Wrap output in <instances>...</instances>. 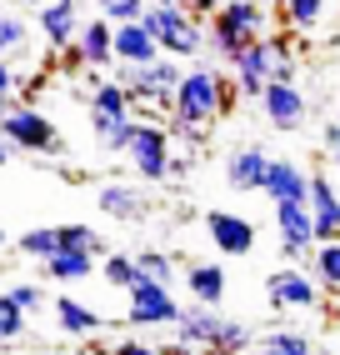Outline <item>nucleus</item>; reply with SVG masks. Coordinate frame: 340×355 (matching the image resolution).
Returning <instances> with one entry per match:
<instances>
[{
  "label": "nucleus",
  "mask_w": 340,
  "mask_h": 355,
  "mask_svg": "<svg viewBox=\"0 0 340 355\" xmlns=\"http://www.w3.org/2000/svg\"><path fill=\"white\" fill-rule=\"evenodd\" d=\"M190 171V155H170V175H185Z\"/></svg>",
  "instance_id": "obj_47"
},
{
  "label": "nucleus",
  "mask_w": 340,
  "mask_h": 355,
  "mask_svg": "<svg viewBox=\"0 0 340 355\" xmlns=\"http://www.w3.org/2000/svg\"><path fill=\"white\" fill-rule=\"evenodd\" d=\"M180 76H185V70L176 65V55H160V60H151V65H126V90H130L135 105H160V110H170V96H176Z\"/></svg>",
  "instance_id": "obj_7"
},
{
  "label": "nucleus",
  "mask_w": 340,
  "mask_h": 355,
  "mask_svg": "<svg viewBox=\"0 0 340 355\" xmlns=\"http://www.w3.org/2000/svg\"><path fill=\"white\" fill-rule=\"evenodd\" d=\"M45 85H51V76H31L26 85H20V105H35L45 96Z\"/></svg>",
  "instance_id": "obj_41"
},
{
  "label": "nucleus",
  "mask_w": 340,
  "mask_h": 355,
  "mask_svg": "<svg viewBox=\"0 0 340 355\" xmlns=\"http://www.w3.org/2000/svg\"><path fill=\"white\" fill-rule=\"evenodd\" d=\"M145 26H151V35L160 40V51L165 55H176V60H190V55H201L205 51V20L190 10V6H145Z\"/></svg>",
  "instance_id": "obj_2"
},
{
  "label": "nucleus",
  "mask_w": 340,
  "mask_h": 355,
  "mask_svg": "<svg viewBox=\"0 0 340 355\" xmlns=\"http://www.w3.org/2000/svg\"><path fill=\"white\" fill-rule=\"evenodd\" d=\"M76 40H80V51H85V65H110L115 60V20H105V15L85 20Z\"/></svg>",
  "instance_id": "obj_23"
},
{
  "label": "nucleus",
  "mask_w": 340,
  "mask_h": 355,
  "mask_svg": "<svg viewBox=\"0 0 340 355\" xmlns=\"http://www.w3.org/2000/svg\"><path fill=\"white\" fill-rule=\"evenodd\" d=\"M265 300H271V311L280 315H296V311H321L325 300V286L315 280L310 266H285L265 280Z\"/></svg>",
  "instance_id": "obj_6"
},
{
  "label": "nucleus",
  "mask_w": 340,
  "mask_h": 355,
  "mask_svg": "<svg viewBox=\"0 0 340 355\" xmlns=\"http://www.w3.org/2000/svg\"><path fill=\"white\" fill-rule=\"evenodd\" d=\"M221 70H210V65H190L180 85H176V96H170V115L176 121H190V125H215L221 121Z\"/></svg>",
  "instance_id": "obj_3"
},
{
  "label": "nucleus",
  "mask_w": 340,
  "mask_h": 355,
  "mask_svg": "<svg viewBox=\"0 0 340 355\" xmlns=\"http://www.w3.org/2000/svg\"><path fill=\"white\" fill-rule=\"evenodd\" d=\"M35 31L51 40V51L70 45V40L80 35V10H76V0H45V6H35Z\"/></svg>",
  "instance_id": "obj_14"
},
{
  "label": "nucleus",
  "mask_w": 340,
  "mask_h": 355,
  "mask_svg": "<svg viewBox=\"0 0 340 355\" xmlns=\"http://www.w3.org/2000/svg\"><path fill=\"white\" fill-rule=\"evenodd\" d=\"M135 270L151 275V280H165V286H176V255H165V250H135Z\"/></svg>",
  "instance_id": "obj_30"
},
{
  "label": "nucleus",
  "mask_w": 340,
  "mask_h": 355,
  "mask_svg": "<svg viewBox=\"0 0 340 355\" xmlns=\"http://www.w3.org/2000/svg\"><path fill=\"white\" fill-rule=\"evenodd\" d=\"M185 6H190V10H196L201 20H210L215 10H221V6H226V0H185Z\"/></svg>",
  "instance_id": "obj_45"
},
{
  "label": "nucleus",
  "mask_w": 340,
  "mask_h": 355,
  "mask_svg": "<svg viewBox=\"0 0 340 355\" xmlns=\"http://www.w3.org/2000/svg\"><path fill=\"white\" fill-rule=\"evenodd\" d=\"M56 325L65 330V336H76V340H90V336L105 330V315L90 311V305H80L76 295H56Z\"/></svg>",
  "instance_id": "obj_21"
},
{
  "label": "nucleus",
  "mask_w": 340,
  "mask_h": 355,
  "mask_svg": "<svg viewBox=\"0 0 340 355\" xmlns=\"http://www.w3.org/2000/svg\"><path fill=\"white\" fill-rule=\"evenodd\" d=\"M155 6H185V0H155Z\"/></svg>",
  "instance_id": "obj_52"
},
{
  "label": "nucleus",
  "mask_w": 340,
  "mask_h": 355,
  "mask_svg": "<svg viewBox=\"0 0 340 355\" xmlns=\"http://www.w3.org/2000/svg\"><path fill=\"white\" fill-rule=\"evenodd\" d=\"M0 245H6V230H0Z\"/></svg>",
  "instance_id": "obj_55"
},
{
  "label": "nucleus",
  "mask_w": 340,
  "mask_h": 355,
  "mask_svg": "<svg viewBox=\"0 0 340 355\" xmlns=\"http://www.w3.org/2000/svg\"><path fill=\"white\" fill-rule=\"evenodd\" d=\"M285 26H296V31H315L325 20V0H285Z\"/></svg>",
  "instance_id": "obj_29"
},
{
  "label": "nucleus",
  "mask_w": 340,
  "mask_h": 355,
  "mask_svg": "<svg viewBox=\"0 0 340 355\" xmlns=\"http://www.w3.org/2000/svg\"><path fill=\"white\" fill-rule=\"evenodd\" d=\"M205 355H226V350H215V345H210V350H205Z\"/></svg>",
  "instance_id": "obj_54"
},
{
  "label": "nucleus",
  "mask_w": 340,
  "mask_h": 355,
  "mask_svg": "<svg viewBox=\"0 0 340 355\" xmlns=\"http://www.w3.org/2000/svg\"><path fill=\"white\" fill-rule=\"evenodd\" d=\"M15 250L31 255V260H51V255L60 250V230H56V225H35V230H26V235L15 241Z\"/></svg>",
  "instance_id": "obj_27"
},
{
  "label": "nucleus",
  "mask_w": 340,
  "mask_h": 355,
  "mask_svg": "<svg viewBox=\"0 0 340 355\" xmlns=\"http://www.w3.org/2000/svg\"><path fill=\"white\" fill-rule=\"evenodd\" d=\"M26 320H31V311H20L10 295H0V345H15L26 336Z\"/></svg>",
  "instance_id": "obj_31"
},
{
  "label": "nucleus",
  "mask_w": 340,
  "mask_h": 355,
  "mask_svg": "<svg viewBox=\"0 0 340 355\" xmlns=\"http://www.w3.org/2000/svg\"><path fill=\"white\" fill-rule=\"evenodd\" d=\"M335 60H340V45H335Z\"/></svg>",
  "instance_id": "obj_56"
},
{
  "label": "nucleus",
  "mask_w": 340,
  "mask_h": 355,
  "mask_svg": "<svg viewBox=\"0 0 340 355\" xmlns=\"http://www.w3.org/2000/svg\"><path fill=\"white\" fill-rule=\"evenodd\" d=\"M60 230V250H90V255H101V235H95L90 225H56Z\"/></svg>",
  "instance_id": "obj_34"
},
{
  "label": "nucleus",
  "mask_w": 340,
  "mask_h": 355,
  "mask_svg": "<svg viewBox=\"0 0 340 355\" xmlns=\"http://www.w3.org/2000/svg\"><path fill=\"white\" fill-rule=\"evenodd\" d=\"M265 196L271 200H310V171L296 160H271L265 171Z\"/></svg>",
  "instance_id": "obj_20"
},
{
  "label": "nucleus",
  "mask_w": 340,
  "mask_h": 355,
  "mask_svg": "<svg viewBox=\"0 0 340 355\" xmlns=\"http://www.w3.org/2000/svg\"><path fill=\"white\" fill-rule=\"evenodd\" d=\"M40 270L51 280H65V286H76V280H85L95 270V255L90 250H56L51 260H40Z\"/></svg>",
  "instance_id": "obj_24"
},
{
  "label": "nucleus",
  "mask_w": 340,
  "mask_h": 355,
  "mask_svg": "<svg viewBox=\"0 0 340 355\" xmlns=\"http://www.w3.org/2000/svg\"><path fill=\"white\" fill-rule=\"evenodd\" d=\"M160 40L151 35V26L145 20H126V26H115V60L120 65H151L160 60Z\"/></svg>",
  "instance_id": "obj_17"
},
{
  "label": "nucleus",
  "mask_w": 340,
  "mask_h": 355,
  "mask_svg": "<svg viewBox=\"0 0 340 355\" xmlns=\"http://www.w3.org/2000/svg\"><path fill=\"white\" fill-rule=\"evenodd\" d=\"M221 325H226L221 305H201V300H190L185 311H180V320H176V336L190 340L196 350H210L215 340H221Z\"/></svg>",
  "instance_id": "obj_15"
},
{
  "label": "nucleus",
  "mask_w": 340,
  "mask_h": 355,
  "mask_svg": "<svg viewBox=\"0 0 340 355\" xmlns=\"http://www.w3.org/2000/svg\"><path fill=\"white\" fill-rule=\"evenodd\" d=\"M265 6H271V10H285V0H265Z\"/></svg>",
  "instance_id": "obj_51"
},
{
  "label": "nucleus",
  "mask_w": 340,
  "mask_h": 355,
  "mask_svg": "<svg viewBox=\"0 0 340 355\" xmlns=\"http://www.w3.org/2000/svg\"><path fill=\"white\" fill-rule=\"evenodd\" d=\"M321 140H325V150H330V160H335V171H340V121H330Z\"/></svg>",
  "instance_id": "obj_44"
},
{
  "label": "nucleus",
  "mask_w": 340,
  "mask_h": 355,
  "mask_svg": "<svg viewBox=\"0 0 340 355\" xmlns=\"http://www.w3.org/2000/svg\"><path fill=\"white\" fill-rule=\"evenodd\" d=\"M20 85L26 80H20V70L10 65V55H0V110L10 105V96H20Z\"/></svg>",
  "instance_id": "obj_38"
},
{
  "label": "nucleus",
  "mask_w": 340,
  "mask_h": 355,
  "mask_svg": "<svg viewBox=\"0 0 340 355\" xmlns=\"http://www.w3.org/2000/svg\"><path fill=\"white\" fill-rule=\"evenodd\" d=\"M101 275L110 280L115 291H130V280L140 275V270H135V255H126V250H110V255H105V266H101Z\"/></svg>",
  "instance_id": "obj_32"
},
{
  "label": "nucleus",
  "mask_w": 340,
  "mask_h": 355,
  "mask_svg": "<svg viewBox=\"0 0 340 355\" xmlns=\"http://www.w3.org/2000/svg\"><path fill=\"white\" fill-rule=\"evenodd\" d=\"M310 216H315V241H340V191L330 175H310Z\"/></svg>",
  "instance_id": "obj_16"
},
{
  "label": "nucleus",
  "mask_w": 340,
  "mask_h": 355,
  "mask_svg": "<svg viewBox=\"0 0 340 355\" xmlns=\"http://www.w3.org/2000/svg\"><path fill=\"white\" fill-rule=\"evenodd\" d=\"M185 291L201 305H221L226 300V270L215 260H196V266H185Z\"/></svg>",
  "instance_id": "obj_22"
},
{
  "label": "nucleus",
  "mask_w": 340,
  "mask_h": 355,
  "mask_svg": "<svg viewBox=\"0 0 340 355\" xmlns=\"http://www.w3.org/2000/svg\"><path fill=\"white\" fill-rule=\"evenodd\" d=\"M235 101H240V85H235V76H230V80H221V115H230Z\"/></svg>",
  "instance_id": "obj_43"
},
{
  "label": "nucleus",
  "mask_w": 340,
  "mask_h": 355,
  "mask_svg": "<svg viewBox=\"0 0 340 355\" xmlns=\"http://www.w3.org/2000/svg\"><path fill=\"white\" fill-rule=\"evenodd\" d=\"M110 355H165V350H160V345H151V340H135V336H130V340H120Z\"/></svg>",
  "instance_id": "obj_40"
},
{
  "label": "nucleus",
  "mask_w": 340,
  "mask_h": 355,
  "mask_svg": "<svg viewBox=\"0 0 340 355\" xmlns=\"http://www.w3.org/2000/svg\"><path fill=\"white\" fill-rule=\"evenodd\" d=\"M0 140L10 150H31V155H56L60 150V130L35 105H6L0 110Z\"/></svg>",
  "instance_id": "obj_4"
},
{
  "label": "nucleus",
  "mask_w": 340,
  "mask_h": 355,
  "mask_svg": "<svg viewBox=\"0 0 340 355\" xmlns=\"http://www.w3.org/2000/svg\"><path fill=\"white\" fill-rule=\"evenodd\" d=\"M205 235L215 255H255V220H246L240 210H210Z\"/></svg>",
  "instance_id": "obj_11"
},
{
  "label": "nucleus",
  "mask_w": 340,
  "mask_h": 355,
  "mask_svg": "<svg viewBox=\"0 0 340 355\" xmlns=\"http://www.w3.org/2000/svg\"><path fill=\"white\" fill-rule=\"evenodd\" d=\"M260 110H265V121H271L280 135H296L305 125V115H310L305 90L296 80H271V85H265V96H260Z\"/></svg>",
  "instance_id": "obj_10"
},
{
  "label": "nucleus",
  "mask_w": 340,
  "mask_h": 355,
  "mask_svg": "<svg viewBox=\"0 0 340 355\" xmlns=\"http://www.w3.org/2000/svg\"><path fill=\"white\" fill-rule=\"evenodd\" d=\"M265 171H271V155L260 146H240L226 160V185L230 191H265Z\"/></svg>",
  "instance_id": "obj_18"
},
{
  "label": "nucleus",
  "mask_w": 340,
  "mask_h": 355,
  "mask_svg": "<svg viewBox=\"0 0 340 355\" xmlns=\"http://www.w3.org/2000/svg\"><path fill=\"white\" fill-rule=\"evenodd\" d=\"M0 165H10V146H6V140H0Z\"/></svg>",
  "instance_id": "obj_49"
},
{
  "label": "nucleus",
  "mask_w": 340,
  "mask_h": 355,
  "mask_svg": "<svg viewBox=\"0 0 340 355\" xmlns=\"http://www.w3.org/2000/svg\"><path fill=\"white\" fill-rule=\"evenodd\" d=\"M10 6H31L35 10V6H45V0H10Z\"/></svg>",
  "instance_id": "obj_50"
},
{
  "label": "nucleus",
  "mask_w": 340,
  "mask_h": 355,
  "mask_svg": "<svg viewBox=\"0 0 340 355\" xmlns=\"http://www.w3.org/2000/svg\"><path fill=\"white\" fill-rule=\"evenodd\" d=\"M275 230H280V255L290 266H305L315 255V216L305 200H275Z\"/></svg>",
  "instance_id": "obj_8"
},
{
  "label": "nucleus",
  "mask_w": 340,
  "mask_h": 355,
  "mask_svg": "<svg viewBox=\"0 0 340 355\" xmlns=\"http://www.w3.org/2000/svg\"><path fill=\"white\" fill-rule=\"evenodd\" d=\"M130 305H126V320L135 330H155V325H176L185 305L176 300V291L165 286V280H151V275H135L130 280Z\"/></svg>",
  "instance_id": "obj_5"
},
{
  "label": "nucleus",
  "mask_w": 340,
  "mask_h": 355,
  "mask_svg": "<svg viewBox=\"0 0 340 355\" xmlns=\"http://www.w3.org/2000/svg\"><path fill=\"white\" fill-rule=\"evenodd\" d=\"M165 355H196V345H190V340H180V336H176V345H165Z\"/></svg>",
  "instance_id": "obj_46"
},
{
  "label": "nucleus",
  "mask_w": 340,
  "mask_h": 355,
  "mask_svg": "<svg viewBox=\"0 0 340 355\" xmlns=\"http://www.w3.org/2000/svg\"><path fill=\"white\" fill-rule=\"evenodd\" d=\"M130 115H135V101H130L126 80H95V90H90V125H95V135H105L110 125L130 121Z\"/></svg>",
  "instance_id": "obj_13"
},
{
  "label": "nucleus",
  "mask_w": 340,
  "mask_h": 355,
  "mask_svg": "<svg viewBox=\"0 0 340 355\" xmlns=\"http://www.w3.org/2000/svg\"><path fill=\"white\" fill-rule=\"evenodd\" d=\"M271 40V55L275 60H296V26H285L280 35H265Z\"/></svg>",
  "instance_id": "obj_39"
},
{
  "label": "nucleus",
  "mask_w": 340,
  "mask_h": 355,
  "mask_svg": "<svg viewBox=\"0 0 340 355\" xmlns=\"http://www.w3.org/2000/svg\"><path fill=\"white\" fill-rule=\"evenodd\" d=\"M170 155H176V150H170V130L155 125V121H140L130 150H126L130 171H135L140 180H170Z\"/></svg>",
  "instance_id": "obj_9"
},
{
  "label": "nucleus",
  "mask_w": 340,
  "mask_h": 355,
  "mask_svg": "<svg viewBox=\"0 0 340 355\" xmlns=\"http://www.w3.org/2000/svg\"><path fill=\"white\" fill-rule=\"evenodd\" d=\"M265 31H271V6L265 0H226L210 15V51L230 65L250 40H265Z\"/></svg>",
  "instance_id": "obj_1"
},
{
  "label": "nucleus",
  "mask_w": 340,
  "mask_h": 355,
  "mask_svg": "<svg viewBox=\"0 0 340 355\" xmlns=\"http://www.w3.org/2000/svg\"><path fill=\"white\" fill-rule=\"evenodd\" d=\"M250 355H275V350H271V345H260V340H255V345H250Z\"/></svg>",
  "instance_id": "obj_48"
},
{
  "label": "nucleus",
  "mask_w": 340,
  "mask_h": 355,
  "mask_svg": "<svg viewBox=\"0 0 340 355\" xmlns=\"http://www.w3.org/2000/svg\"><path fill=\"white\" fill-rule=\"evenodd\" d=\"M45 355H70V350H45Z\"/></svg>",
  "instance_id": "obj_53"
},
{
  "label": "nucleus",
  "mask_w": 340,
  "mask_h": 355,
  "mask_svg": "<svg viewBox=\"0 0 340 355\" xmlns=\"http://www.w3.org/2000/svg\"><path fill=\"white\" fill-rule=\"evenodd\" d=\"M95 205H101L110 220H126V225H130V220H145V210H151L145 191H135V185H126V180H110V185H101Z\"/></svg>",
  "instance_id": "obj_19"
},
{
  "label": "nucleus",
  "mask_w": 340,
  "mask_h": 355,
  "mask_svg": "<svg viewBox=\"0 0 340 355\" xmlns=\"http://www.w3.org/2000/svg\"><path fill=\"white\" fill-rule=\"evenodd\" d=\"M271 65H275L271 40H250L246 51L230 60V76H235V85H240V96H246V101L265 96V85H271Z\"/></svg>",
  "instance_id": "obj_12"
},
{
  "label": "nucleus",
  "mask_w": 340,
  "mask_h": 355,
  "mask_svg": "<svg viewBox=\"0 0 340 355\" xmlns=\"http://www.w3.org/2000/svg\"><path fill=\"white\" fill-rule=\"evenodd\" d=\"M60 70H80L85 65V51H80V40H70V45H60V60H56Z\"/></svg>",
  "instance_id": "obj_42"
},
{
  "label": "nucleus",
  "mask_w": 340,
  "mask_h": 355,
  "mask_svg": "<svg viewBox=\"0 0 340 355\" xmlns=\"http://www.w3.org/2000/svg\"><path fill=\"white\" fill-rule=\"evenodd\" d=\"M260 345H271L275 355H315L310 336H305V330H290V325H275V330H265V336H260Z\"/></svg>",
  "instance_id": "obj_28"
},
{
  "label": "nucleus",
  "mask_w": 340,
  "mask_h": 355,
  "mask_svg": "<svg viewBox=\"0 0 340 355\" xmlns=\"http://www.w3.org/2000/svg\"><path fill=\"white\" fill-rule=\"evenodd\" d=\"M135 125H140L135 115H130V121H120V125H110V130L101 135V146L115 150V155H126V150H130V140H135Z\"/></svg>",
  "instance_id": "obj_36"
},
{
  "label": "nucleus",
  "mask_w": 340,
  "mask_h": 355,
  "mask_svg": "<svg viewBox=\"0 0 340 355\" xmlns=\"http://www.w3.org/2000/svg\"><path fill=\"white\" fill-rule=\"evenodd\" d=\"M95 6H101L105 20L126 26V20H140V15H145V6H151V0H95Z\"/></svg>",
  "instance_id": "obj_35"
},
{
  "label": "nucleus",
  "mask_w": 340,
  "mask_h": 355,
  "mask_svg": "<svg viewBox=\"0 0 340 355\" xmlns=\"http://www.w3.org/2000/svg\"><path fill=\"white\" fill-rule=\"evenodd\" d=\"M6 295L20 305V311H40V305H45V291H40V286H31V280H15Z\"/></svg>",
  "instance_id": "obj_37"
},
{
  "label": "nucleus",
  "mask_w": 340,
  "mask_h": 355,
  "mask_svg": "<svg viewBox=\"0 0 340 355\" xmlns=\"http://www.w3.org/2000/svg\"><path fill=\"white\" fill-rule=\"evenodd\" d=\"M31 45V26H26V15L20 10H0V55H15Z\"/></svg>",
  "instance_id": "obj_26"
},
{
  "label": "nucleus",
  "mask_w": 340,
  "mask_h": 355,
  "mask_svg": "<svg viewBox=\"0 0 340 355\" xmlns=\"http://www.w3.org/2000/svg\"><path fill=\"white\" fill-rule=\"evenodd\" d=\"M250 345H255V330H250V325H240V320H226V325H221L215 350H226V355H250Z\"/></svg>",
  "instance_id": "obj_33"
},
{
  "label": "nucleus",
  "mask_w": 340,
  "mask_h": 355,
  "mask_svg": "<svg viewBox=\"0 0 340 355\" xmlns=\"http://www.w3.org/2000/svg\"><path fill=\"white\" fill-rule=\"evenodd\" d=\"M305 266H310V270H315V280L325 286V295H340V241H321Z\"/></svg>",
  "instance_id": "obj_25"
}]
</instances>
